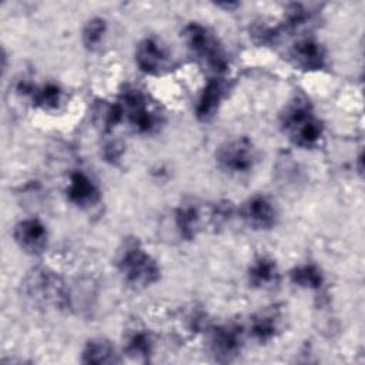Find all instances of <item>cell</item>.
Here are the masks:
<instances>
[{
  "label": "cell",
  "instance_id": "52a82bcc",
  "mask_svg": "<svg viewBox=\"0 0 365 365\" xmlns=\"http://www.w3.org/2000/svg\"><path fill=\"white\" fill-rule=\"evenodd\" d=\"M241 345V329L235 325H220L210 332L208 348L217 361H231L240 354Z\"/></svg>",
  "mask_w": 365,
  "mask_h": 365
},
{
  "label": "cell",
  "instance_id": "7402d4cb",
  "mask_svg": "<svg viewBox=\"0 0 365 365\" xmlns=\"http://www.w3.org/2000/svg\"><path fill=\"white\" fill-rule=\"evenodd\" d=\"M308 19L309 13L301 4H291L285 11V20L289 29H299L305 26Z\"/></svg>",
  "mask_w": 365,
  "mask_h": 365
},
{
  "label": "cell",
  "instance_id": "603a6c76",
  "mask_svg": "<svg viewBox=\"0 0 365 365\" xmlns=\"http://www.w3.org/2000/svg\"><path fill=\"white\" fill-rule=\"evenodd\" d=\"M120 147L117 145V144H108L107 147H106V150H104V155H106V158L107 160H117L118 157H120V154H121V150H118Z\"/></svg>",
  "mask_w": 365,
  "mask_h": 365
},
{
  "label": "cell",
  "instance_id": "7c38bea8",
  "mask_svg": "<svg viewBox=\"0 0 365 365\" xmlns=\"http://www.w3.org/2000/svg\"><path fill=\"white\" fill-rule=\"evenodd\" d=\"M67 198L77 207H93L100 200V191L97 185L86 174L76 171L70 175Z\"/></svg>",
  "mask_w": 365,
  "mask_h": 365
},
{
  "label": "cell",
  "instance_id": "3957f363",
  "mask_svg": "<svg viewBox=\"0 0 365 365\" xmlns=\"http://www.w3.org/2000/svg\"><path fill=\"white\" fill-rule=\"evenodd\" d=\"M118 268L125 282L135 288L150 287L160 278V267L157 261L138 245L125 248L120 257Z\"/></svg>",
  "mask_w": 365,
  "mask_h": 365
},
{
  "label": "cell",
  "instance_id": "9c48e42d",
  "mask_svg": "<svg viewBox=\"0 0 365 365\" xmlns=\"http://www.w3.org/2000/svg\"><path fill=\"white\" fill-rule=\"evenodd\" d=\"M244 221L254 230H269L277 220V211L272 202L264 195H254L242 207Z\"/></svg>",
  "mask_w": 365,
  "mask_h": 365
},
{
  "label": "cell",
  "instance_id": "ba28073f",
  "mask_svg": "<svg viewBox=\"0 0 365 365\" xmlns=\"http://www.w3.org/2000/svg\"><path fill=\"white\" fill-rule=\"evenodd\" d=\"M13 235L17 245L31 255L43 252L47 245V230L37 218H27L17 222Z\"/></svg>",
  "mask_w": 365,
  "mask_h": 365
},
{
  "label": "cell",
  "instance_id": "9a60e30c",
  "mask_svg": "<svg viewBox=\"0 0 365 365\" xmlns=\"http://www.w3.org/2000/svg\"><path fill=\"white\" fill-rule=\"evenodd\" d=\"M248 279L252 287L267 288L278 281V268L275 261L267 257H259L254 261L248 271Z\"/></svg>",
  "mask_w": 365,
  "mask_h": 365
},
{
  "label": "cell",
  "instance_id": "e0dca14e",
  "mask_svg": "<svg viewBox=\"0 0 365 365\" xmlns=\"http://www.w3.org/2000/svg\"><path fill=\"white\" fill-rule=\"evenodd\" d=\"M175 224L181 237L191 240L200 228V212L192 204H182L175 212Z\"/></svg>",
  "mask_w": 365,
  "mask_h": 365
},
{
  "label": "cell",
  "instance_id": "30bf717a",
  "mask_svg": "<svg viewBox=\"0 0 365 365\" xmlns=\"http://www.w3.org/2000/svg\"><path fill=\"white\" fill-rule=\"evenodd\" d=\"M291 60L304 71L321 70L325 66V51L319 43L311 38L297 41L291 48Z\"/></svg>",
  "mask_w": 365,
  "mask_h": 365
},
{
  "label": "cell",
  "instance_id": "2e32d148",
  "mask_svg": "<svg viewBox=\"0 0 365 365\" xmlns=\"http://www.w3.org/2000/svg\"><path fill=\"white\" fill-rule=\"evenodd\" d=\"M278 327V314L274 311H264L252 318L250 332L255 341H258L259 344H267L277 335Z\"/></svg>",
  "mask_w": 365,
  "mask_h": 365
},
{
  "label": "cell",
  "instance_id": "5b68a950",
  "mask_svg": "<svg viewBox=\"0 0 365 365\" xmlns=\"http://www.w3.org/2000/svg\"><path fill=\"white\" fill-rule=\"evenodd\" d=\"M26 291L30 298L40 302L54 304L58 307L68 304V295L66 294L63 284L54 274L46 269H34L27 277Z\"/></svg>",
  "mask_w": 365,
  "mask_h": 365
},
{
  "label": "cell",
  "instance_id": "ac0fdd59",
  "mask_svg": "<svg viewBox=\"0 0 365 365\" xmlns=\"http://www.w3.org/2000/svg\"><path fill=\"white\" fill-rule=\"evenodd\" d=\"M124 352L138 361L147 359L153 352V341L150 334L141 329L130 334L124 346Z\"/></svg>",
  "mask_w": 365,
  "mask_h": 365
},
{
  "label": "cell",
  "instance_id": "6da1fadb",
  "mask_svg": "<svg viewBox=\"0 0 365 365\" xmlns=\"http://www.w3.org/2000/svg\"><path fill=\"white\" fill-rule=\"evenodd\" d=\"M282 127L289 140L304 148L315 145L322 134V125L314 115L309 104L299 98L285 108Z\"/></svg>",
  "mask_w": 365,
  "mask_h": 365
},
{
  "label": "cell",
  "instance_id": "8fae6325",
  "mask_svg": "<svg viewBox=\"0 0 365 365\" xmlns=\"http://www.w3.org/2000/svg\"><path fill=\"white\" fill-rule=\"evenodd\" d=\"M167 54L164 48L153 38H145L135 48V63L147 74H158L167 67Z\"/></svg>",
  "mask_w": 365,
  "mask_h": 365
},
{
  "label": "cell",
  "instance_id": "44dd1931",
  "mask_svg": "<svg viewBox=\"0 0 365 365\" xmlns=\"http://www.w3.org/2000/svg\"><path fill=\"white\" fill-rule=\"evenodd\" d=\"M106 20L100 17H93L87 21V24L83 29V43L87 48H96L106 33Z\"/></svg>",
  "mask_w": 365,
  "mask_h": 365
},
{
  "label": "cell",
  "instance_id": "8992f818",
  "mask_svg": "<svg viewBox=\"0 0 365 365\" xmlns=\"http://www.w3.org/2000/svg\"><path fill=\"white\" fill-rule=\"evenodd\" d=\"M120 104L123 106L128 121L137 131L151 133L157 127L158 117L148 108V103L140 90L125 88V91L121 94Z\"/></svg>",
  "mask_w": 365,
  "mask_h": 365
},
{
  "label": "cell",
  "instance_id": "d6986e66",
  "mask_svg": "<svg viewBox=\"0 0 365 365\" xmlns=\"http://www.w3.org/2000/svg\"><path fill=\"white\" fill-rule=\"evenodd\" d=\"M291 281L302 288L318 289L324 284V275L317 265L305 264L291 271Z\"/></svg>",
  "mask_w": 365,
  "mask_h": 365
},
{
  "label": "cell",
  "instance_id": "277c9868",
  "mask_svg": "<svg viewBox=\"0 0 365 365\" xmlns=\"http://www.w3.org/2000/svg\"><path fill=\"white\" fill-rule=\"evenodd\" d=\"M217 163L218 165L231 174H242L248 173L255 161L257 151L254 144L247 137H238L224 143L217 151Z\"/></svg>",
  "mask_w": 365,
  "mask_h": 365
},
{
  "label": "cell",
  "instance_id": "4fadbf2b",
  "mask_svg": "<svg viewBox=\"0 0 365 365\" xmlns=\"http://www.w3.org/2000/svg\"><path fill=\"white\" fill-rule=\"evenodd\" d=\"M224 93L225 87L222 80L215 77L207 83L195 107V114L201 121H208L214 117L224 98Z\"/></svg>",
  "mask_w": 365,
  "mask_h": 365
},
{
  "label": "cell",
  "instance_id": "5bb4252c",
  "mask_svg": "<svg viewBox=\"0 0 365 365\" xmlns=\"http://www.w3.org/2000/svg\"><path fill=\"white\" fill-rule=\"evenodd\" d=\"M81 361L84 364H114L121 359L110 341L104 338H94L86 344Z\"/></svg>",
  "mask_w": 365,
  "mask_h": 365
},
{
  "label": "cell",
  "instance_id": "ffe728a7",
  "mask_svg": "<svg viewBox=\"0 0 365 365\" xmlns=\"http://www.w3.org/2000/svg\"><path fill=\"white\" fill-rule=\"evenodd\" d=\"M33 103L44 110L56 108L61 100V90L56 84H46L31 91Z\"/></svg>",
  "mask_w": 365,
  "mask_h": 365
},
{
  "label": "cell",
  "instance_id": "7a4b0ae2",
  "mask_svg": "<svg viewBox=\"0 0 365 365\" xmlns=\"http://www.w3.org/2000/svg\"><path fill=\"white\" fill-rule=\"evenodd\" d=\"M184 40L191 53L215 74L227 70V56L218 40L200 23H190L184 29Z\"/></svg>",
  "mask_w": 365,
  "mask_h": 365
}]
</instances>
